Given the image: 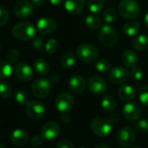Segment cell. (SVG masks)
Wrapping results in <instances>:
<instances>
[{"instance_id": "6da1fadb", "label": "cell", "mask_w": 148, "mask_h": 148, "mask_svg": "<svg viewBox=\"0 0 148 148\" xmlns=\"http://www.w3.org/2000/svg\"><path fill=\"white\" fill-rule=\"evenodd\" d=\"M12 36L21 41H28L35 37L36 30L34 26L26 21H22L16 24L12 30Z\"/></svg>"}, {"instance_id": "7a4b0ae2", "label": "cell", "mask_w": 148, "mask_h": 148, "mask_svg": "<svg viewBox=\"0 0 148 148\" xmlns=\"http://www.w3.org/2000/svg\"><path fill=\"white\" fill-rule=\"evenodd\" d=\"M113 128V122L110 119L99 117L91 123L92 132L99 137H106L110 134Z\"/></svg>"}, {"instance_id": "3957f363", "label": "cell", "mask_w": 148, "mask_h": 148, "mask_svg": "<svg viewBox=\"0 0 148 148\" xmlns=\"http://www.w3.org/2000/svg\"><path fill=\"white\" fill-rule=\"evenodd\" d=\"M76 55L81 61L86 63H92L97 60L99 57V51L93 45L83 43L78 46L76 50Z\"/></svg>"}, {"instance_id": "277c9868", "label": "cell", "mask_w": 148, "mask_h": 148, "mask_svg": "<svg viewBox=\"0 0 148 148\" xmlns=\"http://www.w3.org/2000/svg\"><path fill=\"white\" fill-rule=\"evenodd\" d=\"M119 12L124 18L131 20L138 16L140 8L135 0H121L119 5Z\"/></svg>"}, {"instance_id": "5b68a950", "label": "cell", "mask_w": 148, "mask_h": 148, "mask_svg": "<svg viewBox=\"0 0 148 148\" xmlns=\"http://www.w3.org/2000/svg\"><path fill=\"white\" fill-rule=\"evenodd\" d=\"M99 40L100 43L107 47L113 46L117 44L119 36L117 32L110 25H105L99 28Z\"/></svg>"}, {"instance_id": "8992f818", "label": "cell", "mask_w": 148, "mask_h": 148, "mask_svg": "<svg viewBox=\"0 0 148 148\" xmlns=\"http://www.w3.org/2000/svg\"><path fill=\"white\" fill-rule=\"evenodd\" d=\"M116 139L119 145H120L121 147H131L136 140V133L134 129L127 125L121 127L117 132Z\"/></svg>"}, {"instance_id": "52a82bcc", "label": "cell", "mask_w": 148, "mask_h": 148, "mask_svg": "<svg viewBox=\"0 0 148 148\" xmlns=\"http://www.w3.org/2000/svg\"><path fill=\"white\" fill-rule=\"evenodd\" d=\"M51 91L50 81L45 78H38L35 79L32 85V94L38 99H45Z\"/></svg>"}, {"instance_id": "ba28073f", "label": "cell", "mask_w": 148, "mask_h": 148, "mask_svg": "<svg viewBox=\"0 0 148 148\" xmlns=\"http://www.w3.org/2000/svg\"><path fill=\"white\" fill-rule=\"evenodd\" d=\"M26 114L33 120H39L44 118L45 114V107L39 100H31L26 105Z\"/></svg>"}, {"instance_id": "9c48e42d", "label": "cell", "mask_w": 148, "mask_h": 148, "mask_svg": "<svg viewBox=\"0 0 148 148\" xmlns=\"http://www.w3.org/2000/svg\"><path fill=\"white\" fill-rule=\"evenodd\" d=\"M55 106L57 110L63 113H67L74 106V99L68 92H62L58 94L55 99Z\"/></svg>"}, {"instance_id": "30bf717a", "label": "cell", "mask_w": 148, "mask_h": 148, "mask_svg": "<svg viewBox=\"0 0 148 148\" xmlns=\"http://www.w3.org/2000/svg\"><path fill=\"white\" fill-rule=\"evenodd\" d=\"M88 89L94 95H101L106 92L107 89L106 81L100 76L93 75L88 79Z\"/></svg>"}, {"instance_id": "8fae6325", "label": "cell", "mask_w": 148, "mask_h": 148, "mask_svg": "<svg viewBox=\"0 0 148 148\" xmlns=\"http://www.w3.org/2000/svg\"><path fill=\"white\" fill-rule=\"evenodd\" d=\"M33 4L28 0L18 1L13 7V12L15 15L19 18H29L33 13Z\"/></svg>"}, {"instance_id": "7c38bea8", "label": "cell", "mask_w": 148, "mask_h": 148, "mask_svg": "<svg viewBox=\"0 0 148 148\" xmlns=\"http://www.w3.org/2000/svg\"><path fill=\"white\" fill-rule=\"evenodd\" d=\"M14 71L16 77L23 82H28L32 80L34 76L32 68L27 63H24V62H20L17 64Z\"/></svg>"}, {"instance_id": "4fadbf2b", "label": "cell", "mask_w": 148, "mask_h": 148, "mask_svg": "<svg viewBox=\"0 0 148 148\" xmlns=\"http://www.w3.org/2000/svg\"><path fill=\"white\" fill-rule=\"evenodd\" d=\"M130 77L129 71L122 66H116L112 68L109 73L110 80L116 85H122L125 83Z\"/></svg>"}, {"instance_id": "5bb4252c", "label": "cell", "mask_w": 148, "mask_h": 148, "mask_svg": "<svg viewBox=\"0 0 148 148\" xmlns=\"http://www.w3.org/2000/svg\"><path fill=\"white\" fill-rule=\"evenodd\" d=\"M122 113H123V116L126 119L133 121V120H137L138 119H139V117L141 116L142 111H141L140 106L137 103L128 102L123 106Z\"/></svg>"}, {"instance_id": "9a60e30c", "label": "cell", "mask_w": 148, "mask_h": 148, "mask_svg": "<svg viewBox=\"0 0 148 148\" xmlns=\"http://www.w3.org/2000/svg\"><path fill=\"white\" fill-rule=\"evenodd\" d=\"M60 132V126L55 121H49L45 124L41 130V135L47 140H52L56 138Z\"/></svg>"}, {"instance_id": "2e32d148", "label": "cell", "mask_w": 148, "mask_h": 148, "mask_svg": "<svg viewBox=\"0 0 148 148\" xmlns=\"http://www.w3.org/2000/svg\"><path fill=\"white\" fill-rule=\"evenodd\" d=\"M37 29L41 34H51L57 29V23L53 18H42L37 22Z\"/></svg>"}, {"instance_id": "e0dca14e", "label": "cell", "mask_w": 148, "mask_h": 148, "mask_svg": "<svg viewBox=\"0 0 148 148\" xmlns=\"http://www.w3.org/2000/svg\"><path fill=\"white\" fill-rule=\"evenodd\" d=\"M69 88L74 93H82L86 87L85 79L80 75H73L68 82Z\"/></svg>"}, {"instance_id": "ac0fdd59", "label": "cell", "mask_w": 148, "mask_h": 148, "mask_svg": "<svg viewBox=\"0 0 148 148\" xmlns=\"http://www.w3.org/2000/svg\"><path fill=\"white\" fill-rule=\"evenodd\" d=\"M85 7V0H64L65 10L72 14H79Z\"/></svg>"}, {"instance_id": "d6986e66", "label": "cell", "mask_w": 148, "mask_h": 148, "mask_svg": "<svg viewBox=\"0 0 148 148\" xmlns=\"http://www.w3.org/2000/svg\"><path fill=\"white\" fill-rule=\"evenodd\" d=\"M29 138L28 132L24 129H16L11 134V141L15 145H24Z\"/></svg>"}, {"instance_id": "ffe728a7", "label": "cell", "mask_w": 148, "mask_h": 148, "mask_svg": "<svg viewBox=\"0 0 148 148\" xmlns=\"http://www.w3.org/2000/svg\"><path fill=\"white\" fill-rule=\"evenodd\" d=\"M118 96L123 101H130L136 96L135 89L128 85H124L118 90Z\"/></svg>"}, {"instance_id": "44dd1931", "label": "cell", "mask_w": 148, "mask_h": 148, "mask_svg": "<svg viewBox=\"0 0 148 148\" xmlns=\"http://www.w3.org/2000/svg\"><path fill=\"white\" fill-rule=\"evenodd\" d=\"M121 60L123 64L129 68L136 66L138 61L137 54L132 50H125L121 55Z\"/></svg>"}, {"instance_id": "7402d4cb", "label": "cell", "mask_w": 148, "mask_h": 148, "mask_svg": "<svg viewBox=\"0 0 148 148\" xmlns=\"http://www.w3.org/2000/svg\"><path fill=\"white\" fill-rule=\"evenodd\" d=\"M148 46V38L145 34H138L133 38L132 47L138 51H142Z\"/></svg>"}, {"instance_id": "603a6c76", "label": "cell", "mask_w": 148, "mask_h": 148, "mask_svg": "<svg viewBox=\"0 0 148 148\" xmlns=\"http://www.w3.org/2000/svg\"><path fill=\"white\" fill-rule=\"evenodd\" d=\"M139 27H140V25H139V23L138 21L131 19L130 21H128L125 24L124 28H123V32L126 36L133 37V36H136L137 33L138 32Z\"/></svg>"}, {"instance_id": "cb8c5ba5", "label": "cell", "mask_w": 148, "mask_h": 148, "mask_svg": "<svg viewBox=\"0 0 148 148\" xmlns=\"http://www.w3.org/2000/svg\"><path fill=\"white\" fill-rule=\"evenodd\" d=\"M86 25L91 30H97L101 27V18L96 13H91L86 16L85 19Z\"/></svg>"}, {"instance_id": "d4e9b609", "label": "cell", "mask_w": 148, "mask_h": 148, "mask_svg": "<svg viewBox=\"0 0 148 148\" xmlns=\"http://www.w3.org/2000/svg\"><path fill=\"white\" fill-rule=\"evenodd\" d=\"M32 65H33V70L37 73L40 74V75H46L50 71V66L48 63L41 58L35 59Z\"/></svg>"}, {"instance_id": "484cf974", "label": "cell", "mask_w": 148, "mask_h": 148, "mask_svg": "<svg viewBox=\"0 0 148 148\" xmlns=\"http://www.w3.org/2000/svg\"><path fill=\"white\" fill-rule=\"evenodd\" d=\"M75 63H76V56L74 55L72 51H67L64 53L60 58L61 66L65 69H69L72 67L75 64Z\"/></svg>"}, {"instance_id": "4316f807", "label": "cell", "mask_w": 148, "mask_h": 148, "mask_svg": "<svg viewBox=\"0 0 148 148\" xmlns=\"http://www.w3.org/2000/svg\"><path fill=\"white\" fill-rule=\"evenodd\" d=\"M12 74V65L6 60L0 59V79H8Z\"/></svg>"}, {"instance_id": "83f0119b", "label": "cell", "mask_w": 148, "mask_h": 148, "mask_svg": "<svg viewBox=\"0 0 148 148\" xmlns=\"http://www.w3.org/2000/svg\"><path fill=\"white\" fill-rule=\"evenodd\" d=\"M116 106H117V102L115 99L111 95H106L101 100V106L106 112H113L114 109L116 108Z\"/></svg>"}, {"instance_id": "f1b7e54d", "label": "cell", "mask_w": 148, "mask_h": 148, "mask_svg": "<svg viewBox=\"0 0 148 148\" xmlns=\"http://www.w3.org/2000/svg\"><path fill=\"white\" fill-rule=\"evenodd\" d=\"M87 7L92 13H98L104 8V0H88Z\"/></svg>"}, {"instance_id": "f546056e", "label": "cell", "mask_w": 148, "mask_h": 148, "mask_svg": "<svg viewBox=\"0 0 148 148\" xmlns=\"http://www.w3.org/2000/svg\"><path fill=\"white\" fill-rule=\"evenodd\" d=\"M12 92V88L10 83L6 81L0 82V98L8 99Z\"/></svg>"}, {"instance_id": "4dcf8cb0", "label": "cell", "mask_w": 148, "mask_h": 148, "mask_svg": "<svg viewBox=\"0 0 148 148\" xmlns=\"http://www.w3.org/2000/svg\"><path fill=\"white\" fill-rule=\"evenodd\" d=\"M116 18H117V12L112 8L106 9L103 13V20L106 25H111L114 23Z\"/></svg>"}, {"instance_id": "1f68e13d", "label": "cell", "mask_w": 148, "mask_h": 148, "mask_svg": "<svg viewBox=\"0 0 148 148\" xmlns=\"http://www.w3.org/2000/svg\"><path fill=\"white\" fill-rule=\"evenodd\" d=\"M110 67H111V65H110L109 61L105 58L99 59L95 63V69L97 71H99L100 73H106L110 70Z\"/></svg>"}, {"instance_id": "d6a6232c", "label": "cell", "mask_w": 148, "mask_h": 148, "mask_svg": "<svg viewBox=\"0 0 148 148\" xmlns=\"http://www.w3.org/2000/svg\"><path fill=\"white\" fill-rule=\"evenodd\" d=\"M14 99L19 105H27L29 102V95L24 90H18L14 94Z\"/></svg>"}, {"instance_id": "836d02e7", "label": "cell", "mask_w": 148, "mask_h": 148, "mask_svg": "<svg viewBox=\"0 0 148 148\" xmlns=\"http://www.w3.org/2000/svg\"><path fill=\"white\" fill-rule=\"evenodd\" d=\"M9 12L5 6L0 5V27L5 26L9 21Z\"/></svg>"}, {"instance_id": "e575fe53", "label": "cell", "mask_w": 148, "mask_h": 148, "mask_svg": "<svg viewBox=\"0 0 148 148\" xmlns=\"http://www.w3.org/2000/svg\"><path fill=\"white\" fill-rule=\"evenodd\" d=\"M138 99L143 106L148 107V86L141 88L138 94Z\"/></svg>"}, {"instance_id": "d590c367", "label": "cell", "mask_w": 148, "mask_h": 148, "mask_svg": "<svg viewBox=\"0 0 148 148\" xmlns=\"http://www.w3.org/2000/svg\"><path fill=\"white\" fill-rule=\"evenodd\" d=\"M58 41L56 39H53V38H51L47 41V43L45 44V49L47 53L49 54H53L57 49H58Z\"/></svg>"}, {"instance_id": "8d00e7d4", "label": "cell", "mask_w": 148, "mask_h": 148, "mask_svg": "<svg viewBox=\"0 0 148 148\" xmlns=\"http://www.w3.org/2000/svg\"><path fill=\"white\" fill-rule=\"evenodd\" d=\"M136 130L140 133H147L148 132V120L147 119H140L135 124Z\"/></svg>"}, {"instance_id": "74e56055", "label": "cell", "mask_w": 148, "mask_h": 148, "mask_svg": "<svg viewBox=\"0 0 148 148\" xmlns=\"http://www.w3.org/2000/svg\"><path fill=\"white\" fill-rule=\"evenodd\" d=\"M19 59V51L17 49H12L7 53V61L11 64L17 63Z\"/></svg>"}, {"instance_id": "f35d334b", "label": "cell", "mask_w": 148, "mask_h": 148, "mask_svg": "<svg viewBox=\"0 0 148 148\" xmlns=\"http://www.w3.org/2000/svg\"><path fill=\"white\" fill-rule=\"evenodd\" d=\"M131 76L135 80H140L143 78V71L139 67L134 66L131 70Z\"/></svg>"}, {"instance_id": "ab89813d", "label": "cell", "mask_w": 148, "mask_h": 148, "mask_svg": "<svg viewBox=\"0 0 148 148\" xmlns=\"http://www.w3.org/2000/svg\"><path fill=\"white\" fill-rule=\"evenodd\" d=\"M32 46L36 49V50H41L44 46V40L42 39V38L40 37H34L33 38V41H32Z\"/></svg>"}, {"instance_id": "60d3db41", "label": "cell", "mask_w": 148, "mask_h": 148, "mask_svg": "<svg viewBox=\"0 0 148 148\" xmlns=\"http://www.w3.org/2000/svg\"><path fill=\"white\" fill-rule=\"evenodd\" d=\"M57 148H74L72 143L67 139H61L57 145Z\"/></svg>"}, {"instance_id": "b9f144b4", "label": "cell", "mask_w": 148, "mask_h": 148, "mask_svg": "<svg viewBox=\"0 0 148 148\" xmlns=\"http://www.w3.org/2000/svg\"><path fill=\"white\" fill-rule=\"evenodd\" d=\"M43 136L41 135H35L32 138V145L35 147H38V146H40L42 144H43Z\"/></svg>"}, {"instance_id": "7bdbcfd3", "label": "cell", "mask_w": 148, "mask_h": 148, "mask_svg": "<svg viewBox=\"0 0 148 148\" xmlns=\"http://www.w3.org/2000/svg\"><path fill=\"white\" fill-rule=\"evenodd\" d=\"M71 116L68 115V114H66V113H64V115L61 117V121H62L64 124H68V123L71 122Z\"/></svg>"}, {"instance_id": "ee69618b", "label": "cell", "mask_w": 148, "mask_h": 148, "mask_svg": "<svg viewBox=\"0 0 148 148\" xmlns=\"http://www.w3.org/2000/svg\"><path fill=\"white\" fill-rule=\"evenodd\" d=\"M45 1H46V0H32V3L34 5L39 7V6H42V5H45Z\"/></svg>"}, {"instance_id": "f6af8a7d", "label": "cell", "mask_w": 148, "mask_h": 148, "mask_svg": "<svg viewBox=\"0 0 148 148\" xmlns=\"http://www.w3.org/2000/svg\"><path fill=\"white\" fill-rule=\"evenodd\" d=\"M52 5H60L64 3V0H49Z\"/></svg>"}, {"instance_id": "bcb514c9", "label": "cell", "mask_w": 148, "mask_h": 148, "mask_svg": "<svg viewBox=\"0 0 148 148\" xmlns=\"http://www.w3.org/2000/svg\"><path fill=\"white\" fill-rule=\"evenodd\" d=\"M58 79H59V76H58V74H57V73H52L51 75V77H50V79H51L52 82L58 81Z\"/></svg>"}, {"instance_id": "7dc6e473", "label": "cell", "mask_w": 148, "mask_h": 148, "mask_svg": "<svg viewBox=\"0 0 148 148\" xmlns=\"http://www.w3.org/2000/svg\"><path fill=\"white\" fill-rule=\"evenodd\" d=\"M110 119H111L112 122H117V121L119 120V115H118V113L112 112V114L110 116Z\"/></svg>"}, {"instance_id": "c3c4849f", "label": "cell", "mask_w": 148, "mask_h": 148, "mask_svg": "<svg viewBox=\"0 0 148 148\" xmlns=\"http://www.w3.org/2000/svg\"><path fill=\"white\" fill-rule=\"evenodd\" d=\"M95 148H110V147L106 144H99V145H96Z\"/></svg>"}, {"instance_id": "681fc988", "label": "cell", "mask_w": 148, "mask_h": 148, "mask_svg": "<svg viewBox=\"0 0 148 148\" xmlns=\"http://www.w3.org/2000/svg\"><path fill=\"white\" fill-rule=\"evenodd\" d=\"M144 21H145V25L148 27V12L145 13V18H144Z\"/></svg>"}, {"instance_id": "f907efd6", "label": "cell", "mask_w": 148, "mask_h": 148, "mask_svg": "<svg viewBox=\"0 0 148 148\" xmlns=\"http://www.w3.org/2000/svg\"><path fill=\"white\" fill-rule=\"evenodd\" d=\"M0 148H5V145L1 142H0Z\"/></svg>"}, {"instance_id": "816d5d0a", "label": "cell", "mask_w": 148, "mask_h": 148, "mask_svg": "<svg viewBox=\"0 0 148 148\" xmlns=\"http://www.w3.org/2000/svg\"><path fill=\"white\" fill-rule=\"evenodd\" d=\"M131 148H140V147H138V146H132V147H131Z\"/></svg>"}, {"instance_id": "f5cc1de1", "label": "cell", "mask_w": 148, "mask_h": 148, "mask_svg": "<svg viewBox=\"0 0 148 148\" xmlns=\"http://www.w3.org/2000/svg\"><path fill=\"white\" fill-rule=\"evenodd\" d=\"M0 51H1V45H0Z\"/></svg>"}, {"instance_id": "db71d44e", "label": "cell", "mask_w": 148, "mask_h": 148, "mask_svg": "<svg viewBox=\"0 0 148 148\" xmlns=\"http://www.w3.org/2000/svg\"><path fill=\"white\" fill-rule=\"evenodd\" d=\"M80 148H86V147H80Z\"/></svg>"}]
</instances>
